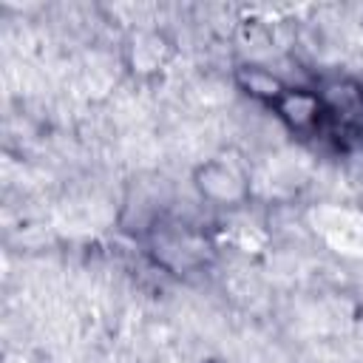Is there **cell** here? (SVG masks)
<instances>
[{"label":"cell","mask_w":363,"mask_h":363,"mask_svg":"<svg viewBox=\"0 0 363 363\" xmlns=\"http://www.w3.org/2000/svg\"><path fill=\"white\" fill-rule=\"evenodd\" d=\"M275 108L281 111V116L292 128H306L318 116V99L312 94H303V91H284L275 99Z\"/></svg>","instance_id":"1"}]
</instances>
